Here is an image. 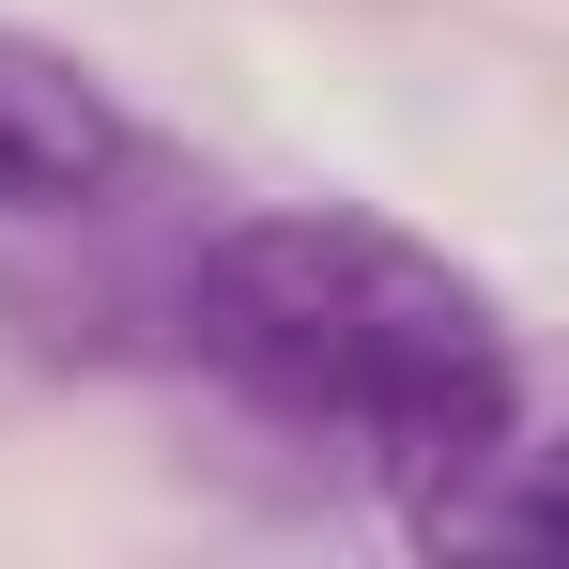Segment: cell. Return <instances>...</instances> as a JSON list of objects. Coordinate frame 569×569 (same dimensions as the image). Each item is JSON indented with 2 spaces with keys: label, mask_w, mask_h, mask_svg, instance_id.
I'll use <instances>...</instances> for the list:
<instances>
[{
  "label": "cell",
  "mask_w": 569,
  "mask_h": 569,
  "mask_svg": "<svg viewBox=\"0 0 569 569\" xmlns=\"http://www.w3.org/2000/svg\"><path fill=\"white\" fill-rule=\"evenodd\" d=\"M186 355L247 416H278L308 447H355L400 492V523L477 462L539 447V385H523V323L492 308L477 262L431 231H400L370 200H262L200 231L186 292H170Z\"/></svg>",
  "instance_id": "obj_1"
},
{
  "label": "cell",
  "mask_w": 569,
  "mask_h": 569,
  "mask_svg": "<svg viewBox=\"0 0 569 569\" xmlns=\"http://www.w3.org/2000/svg\"><path fill=\"white\" fill-rule=\"evenodd\" d=\"M139 170V123L78 47L16 31L0 16V216H93L108 186Z\"/></svg>",
  "instance_id": "obj_2"
}]
</instances>
